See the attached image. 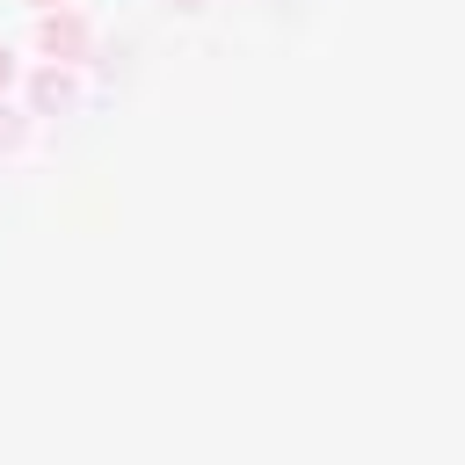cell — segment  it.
Listing matches in <instances>:
<instances>
[{
	"instance_id": "1",
	"label": "cell",
	"mask_w": 465,
	"mask_h": 465,
	"mask_svg": "<svg viewBox=\"0 0 465 465\" xmlns=\"http://www.w3.org/2000/svg\"><path fill=\"white\" fill-rule=\"evenodd\" d=\"M0 80H7V58H0Z\"/></svg>"
}]
</instances>
